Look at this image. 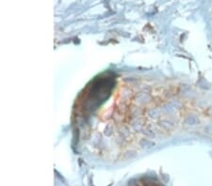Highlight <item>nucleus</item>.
<instances>
[{"label":"nucleus","instance_id":"f257e3e1","mask_svg":"<svg viewBox=\"0 0 212 186\" xmlns=\"http://www.w3.org/2000/svg\"><path fill=\"white\" fill-rule=\"evenodd\" d=\"M125 186H164L159 182L156 179H154L148 176H141L130 180Z\"/></svg>","mask_w":212,"mask_h":186}]
</instances>
